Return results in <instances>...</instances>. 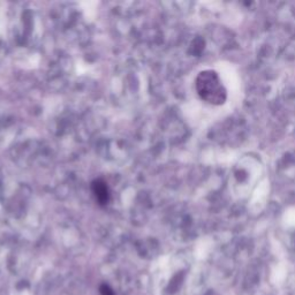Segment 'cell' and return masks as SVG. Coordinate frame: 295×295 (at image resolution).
Instances as JSON below:
<instances>
[{"label": "cell", "mask_w": 295, "mask_h": 295, "mask_svg": "<svg viewBox=\"0 0 295 295\" xmlns=\"http://www.w3.org/2000/svg\"><path fill=\"white\" fill-rule=\"evenodd\" d=\"M196 89L199 95L211 104H222L226 98V90L224 89L222 81L212 71L200 73L196 78Z\"/></svg>", "instance_id": "obj_1"}, {"label": "cell", "mask_w": 295, "mask_h": 295, "mask_svg": "<svg viewBox=\"0 0 295 295\" xmlns=\"http://www.w3.org/2000/svg\"><path fill=\"white\" fill-rule=\"evenodd\" d=\"M91 189L93 196L100 205H106L110 201V190L107 184L102 179H97L92 182Z\"/></svg>", "instance_id": "obj_2"}, {"label": "cell", "mask_w": 295, "mask_h": 295, "mask_svg": "<svg viewBox=\"0 0 295 295\" xmlns=\"http://www.w3.org/2000/svg\"><path fill=\"white\" fill-rule=\"evenodd\" d=\"M101 293H102V295H113L112 289L109 286H105V285L101 287Z\"/></svg>", "instance_id": "obj_3"}]
</instances>
